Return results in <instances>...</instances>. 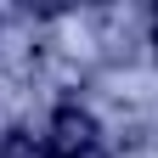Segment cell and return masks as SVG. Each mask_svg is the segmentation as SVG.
<instances>
[{"label":"cell","mask_w":158,"mask_h":158,"mask_svg":"<svg viewBox=\"0 0 158 158\" xmlns=\"http://www.w3.org/2000/svg\"><path fill=\"white\" fill-rule=\"evenodd\" d=\"M96 141H102V130L79 102H62L51 113V152L56 158H96Z\"/></svg>","instance_id":"obj_1"},{"label":"cell","mask_w":158,"mask_h":158,"mask_svg":"<svg viewBox=\"0 0 158 158\" xmlns=\"http://www.w3.org/2000/svg\"><path fill=\"white\" fill-rule=\"evenodd\" d=\"M0 158H51V152L40 147V141H34L28 130H11L6 141H0Z\"/></svg>","instance_id":"obj_2"},{"label":"cell","mask_w":158,"mask_h":158,"mask_svg":"<svg viewBox=\"0 0 158 158\" xmlns=\"http://www.w3.org/2000/svg\"><path fill=\"white\" fill-rule=\"evenodd\" d=\"M152 45H158V11H152Z\"/></svg>","instance_id":"obj_3"}]
</instances>
